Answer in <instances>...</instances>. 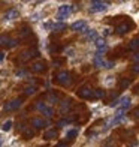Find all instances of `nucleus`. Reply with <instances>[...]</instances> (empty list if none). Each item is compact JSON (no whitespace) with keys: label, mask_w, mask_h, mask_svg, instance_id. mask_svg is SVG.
<instances>
[{"label":"nucleus","mask_w":139,"mask_h":147,"mask_svg":"<svg viewBox=\"0 0 139 147\" xmlns=\"http://www.w3.org/2000/svg\"><path fill=\"white\" fill-rule=\"evenodd\" d=\"M54 81L57 84H60L63 86V87H66V86H69L70 84V74L67 71H60V72H57L55 75H54Z\"/></svg>","instance_id":"nucleus-1"},{"label":"nucleus","mask_w":139,"mask_h":147,"mask_svg":"<svg viewBox=\"0 0 139 147\" xmlns=\"http://www.w3.org/2000/svg\"><path fill=\"white\" fill-rule=\"evenodd\" d=\"M70 30L72 32H76V33H87L88 32V26L85 21L79 20V21H75L70 24Z\"/></svg>","instance_id":"nucleus-2"},{"label":"nucleus","mask_w":139,"mask_h":147,"mask_svg":"<svg viewBox=\"0 0 139 147\" xmlns=\"http://www.w3.org/2000/svg\"><path fill=\"white\" fill-rule=\"evenodd\" d=\"M132 29H133V23L132 21H124V23L118 24L115 27V33L120 35V36H123V35H126V33H129Z\"/></svg>","instance_id":"nucleus-3"},{"label":"nucleus","mask_w":139,"mask_h":147,"mask_svg":"<svg viewBox=\"0 0 139 147\" xmlns=\"http://www.w3.org/2000/svg\"><path fill=\"white\" fill-rule=\"evenodd\" d=\"M108 2H99V0H93L90 3V12H103L108 8Z\"/></svg>","instance_id":"nucleus-4"},{"label":"nucleus","mask_w":139,"mask_h":147,"mask_svg":"<svg viewBox=\"0 0 139 147\" xmlns=\"http://www.w3.org/2000/svg\"><path fill=\"white\" fill-rule=\"evenodd\" d=\"M70 12H72V8L69 5H61L60 8H58V12H57V20L61 23L64 18H67L70 15Z\"/></svg>","instance_id":"nucleus-5"},{"label":"nucleus","mask_w":139,"mask_h":147,"mask_svg":"<svg viewBox=\"0 0 139 147\" xmlns=\"http://www.w3.org/2000/svg\"><path fill=\"white\" fill-rule=\"evenodd\" d=\"M76 95L81 99H91V98H94V90H91L88 86H82V87L76 92Z\"/></svg>","instance_id":"nucleus-6"},{"label":"nucleus","mask_w":139,"mask_h":147,"mask_svg":"<svg viewBox=\"0 0 139 147\" xmlns=\"http://www.w3.org/2000/svg\"><path fill=\"white\" fill-rule=\"evenodd\" d=\"M21 105H23V99L17 98V99H12V101L6 102L5 107H3V110H5V111H15V110H18Z\"/></svg>","instance_id":"nucleus-7"},{"label":"nucleus","mask_w":139,"mask_h":147,"mask_svg":"<svg viewBox=\"0 0 139 147\" xmlns=\"http://www.w3.org/2000/svg\"><path fill=\"white\" fill-rule=\"evenodd\" d=\"M36 108H37L39 111H41L45 117H48V119H49V117H52V114H54L52 108H51V107H48L45 102H37V104H36Z\"/></svg>","instance_id":"nucleus-8"},{"label":"nucleus","mask_w":139,"mask_h":147,"mask_svg":"<svg viewBox=\"0 0 139 147\" xmlns=\"http://www.w3.org/2000/svg\"><path fill=\"white\" fill-rule=\"evenodd\" d=\"M37 56H39V51H37L36 48H30V50H27V51L23 53L21 57H19V60H21V62H29L30 59L37 57Z\"/></svg>","instance_id":"nucleus-9"},{"label":"nucleus","mask_w":139,"mask_h":147,"mask_svg":"<svg viewBox=\"0 0 139 147\" xmlns=\"http://www.w3.org/2000/svg\"><path fill=\"white\" fill-rule=\"evenodd\" d=\"M30 125H31V128H35V129H42V128H45V126L48 125V122L43 120L42 117H33Z\"/></svg>","instance_id":"nucleus-10"},{"label":"nucleus","mask_w":139,"mask_h":147,"mask_svg":"<svg viewBox=\"0 0 139 147\" xmlns=\"http://www.w3.org/2000/svg\"><path fill=\"white\" fill-rule=\"evenodd\" d=\"M2 45L5 47V48L11 50V48H14V47L18 45V41L17 39H6V36H2Z\"/></svg>","instance_id":"nucleus-11"},{"label":"nucleus","mask_w":139,"mask_h":147,"mask_svg":"<svg viewBox=\"0 0 139 147\" xmlns=\"http://www.w3.org/2000/svg\"><path fill=\"white\" fill-rule=\"evenodd\" d=\"M31 71L36 72V74H41V72H45L46 71V63L45 62H36L31 65Z\"/></svg>","instance_id":"nucleus-12"},{"label":"nucleus","mask_w":139,"mask_h":147,"mask_svg":"<svg viewBox=\"0 0 139 147\" xmlns=\"http://www.w3.org/2000/svg\"><path fill=\"white\" fill-rule=\"evenodd\" d=\"M93 63H94L96 68H106V62L102 59V54H99V53H96L94 59H93Z\"/></svg>","instance_id":"nucleus-13"},{"label":"nucleus","mask_w":139,"mask_h":147,"mask_svg":"<svg viewBox=\"0 0 139 147\" xmlns=\"http://www.w3.org/2000/svg\"><path fill=\"white\" fill-rule=\"evenodd\" d=\"M19 18V12L17 9H9L8 12H5L3 14V20L6 21V20H17Z\"/></svg>","instance_id":"nucleus-14"},{"label":"nucleus","mask_w":139,"mask_h":147,"mask_svg":"<svg viewBox=\"0 0 139 147\" xmlns=\"http://www.w3.org/2000/svg\"><path fill=\"white\" fill-rule=\"evenodd\" d=\"M96 47H97V53H99V54L105 53V51H106V48H108L106 41H105L103 38H99V39H97V41H96Z\"/></svg>","instance_id":"nucleus-15"},{"label":"nucleus","mask_w":139,"mask_h":147,"mask_svg":"<svg viewBox=\"0 0 139 147\" xmlns=\"http://www.w3.org/2000/svg\"><path fill=\"white\" fill-rule=\"evenodd\" d=\"M72 108V101L70 99H66V101L60 102V111L63 113V114H66V113H69Z\"/></svg>","instance_id":"nucleus-16"},{"label":"nucleus","mask_w":139,"mask_h":147,"mask_svg":"<svg viewBox=\"0 0 139 147\" xmlns=\"http://www.w3.org/2000/svg\"><path fill=\"white\" fill-rule=\"evenodd\" d=\"M54 138H57V131L55 129H48V131L43 134V140H46V141L54 140Z\"/></svg>","instance_id":"nucleus-17"},{"label":"nucleus","mask_w":139,"mask_h":147,"mask_svg":"<svg viewBox=\"0 0 139 147\" xmlns=\"http://www.w3.org/2000/svg\"><path fill=\"white\" fill-rule=\"evenodd\" d=\"M129 50L135 51V53H139V36L130 41V44H129Z\"/></svg>","instance_id":"nucleus-18"},{"label":"nucleus","mask_w":139,"mask_h":147,"mask_svg":"<svg viewBox=\"0 0 139 147\" xmlns=\"http://www.w3.org/2000/svg\"><path fill=\"white\" fill-rule=\"evenodd\" d=\"M126 117L124 116H115L114 119H111L109 120V123H108V128H111V126H117V125H120L123 120H124Z\"/></svg>","instance_id":"nucleus-19"},{"label":"nucleus","mask_w":139,"mask_h":147,"mask_svg":"<svg viewBox=\"0 0 139 147\" xmlns=\"http://www.w3.org/2000/svg\"><path fill=\"white\" fill-rule=\"evenodd\" d=\"M120 105H121V110H127L130 108V98L129 96H124L120 99Z\"/></svg>","instance_id":"nucleus-20"},{"label":"nucleus","mask_w":139,"mask_h":147,"mask_svg":"<svg viewBox=\"0 0 139 147\" xmlns=\"http://www.w3.org/2000/svg\"><path fill=\"white\" fill-rule=\"evenodd\" d=\"M23 137H24L25 140H30V138L35 137V131L31 129V126H30V128H25V131L23 132Z\"/></svg>","instance_id":"nucleus-21"},{"label":"nucleus","mask_w":139,"mask_h":147,"mask_svg":"<svg viewBox=\"0 0 139 147\" xmlns=\"http://www.w3.org/2000/svg\"><path fill=\"white\" fill-rule=\"evenodd\" d=\"M87 39H88V41H94V42H96L97 39H99V38H97V32L93 30V29L88 30V32H87Z\"/></svg>","instance_id":"nucleus-22"},{"label":"nucleus","mask_w":139,"mask_h":147,"mask_svg":"<svg viewBox=\"0 0 139 147\" xmlns=\"http://www.w3.org/2000/svg\"><path fill=\"white\" fill-rule=\"evenodd\" d=\"M129 86H130V80L129 78H121L120 80V89L121 90H126Z\"/></svg>","instance_id":"nucleus-23"},{"label":"nucleus","mask_w":139,"mask_h":147,"mask_svg":"<svg viewBox=\"0 0 139 147\" xmlns=\"http://www.w3.org/2000/svg\"><path fill=\"white\" fill-rule=\"evenodd\" d=\"M36 90H37L36 86H27V87H25V90H24V93H25L27 96H30V95H35Z\"/></svg>","instance_id":"nucleus-24"},{"label":"nucleus","mask_w":139,"mask_h":147,"mask_svg":"<svg viewBox=\"0 0 139 147\" xmlns=\"http://www.w3.org/2000/svg\"><path fill=\"white\" fill-rule=\"evenodd\" d=\"M72 122H74V117H69V119H63V120H60V122H57V126H58V128H63V126L69 125V123H72Z\"/></svg>","instance_id":"nucleus-25"},{"label":"nucleus","mask_w":139,"mask_h":147,"mask_svg":"<svg viewBox=\"0 0 139 147\" xmlns=\"http://www.w3.org/2000/svg\"><path fill=\"white\" fill-rule=\"evenodd\" d=\"M78 135V131L76 129H69L67 132H66V138H69V140H75Z\"/></svg>","instance_id":"nucleus-26"},{"label":"nucleus","mask_w":139,"mask_h":147,"mask_svg":"<svg viewBox=\"0 0 139 147\" xmlns=\"http://www.w3.org/2000/svg\"><path fill=\"white\" fill-rule=\"evenodd\" d=\"M105 90L103 89H96L94 90V99H102V98H105Z\"/></svg>","instance_id":"nucleus-27"},{"label":"nucleus","mask_w":139,"mask_h":147,"mask_svg":"<svg viewBox=\"0 0 139 147\" xmlns=\"http://www.w3.org/2000/svg\"><path fill=\"white\" fill-rule=\"evenodd\" d=\"M48 101H49L51 104H55V102H58V95H55L54 92H51L49 95H48Z\"/></svg>","instance_id":"nucleus-28"},{"label":"nucleus","mask_w":139,"mask_h":147,"mask_svg":"<svg viewBox=\"0 0 139 147\" xmlns=\"http://www.w3.org/2000/svg\"><path fill=\"white\" fill-rule=\"evenodd\" d=\"M66 27H67V26H66L64 23H55V24H54V27H52V29H54L55 32H61V30H64Z\"/></svg>","instance_id":"nucleus-29"},{"label":"nucleus","mask_w":139,"mask_h":147,"mask_svg":"<svg viewBox=\"0 0 139 147\" xmlns=\"http://www.w3.org/2000/svg\"><path fill=\"white\" fill-rule=\"evenodd\" d=\"M11 128H12V122H11V120H6V122L3 123V126H2V131L8 132V131H11Z\"/></svg>","instance_id":"nucleus-30"},{"label":"nucleus","mask_w":139,"mask_h":147,"mask_svg":"<svg viewBox=\"0 0 139 147\" xmlns=\"http://www.w3.org/2000/svg\"><path fill=\"white\" fill-rule=\"evenodd\" d=\"M29 35H30V29H27V27L21 29V32H19V38H25V36H29Z\"/></svg>","instance_id":"nucleus-31"},{"label":"nucleus","mask_w":139,"mask_h":147,"mask_svg":"<svg viewBox=\"0 0 139 147\" xmlns=\"http://www.w3.org/2000/svg\"><path fill=\"white\" fill-rule=\"evenodd\" d=\"M15 75L23 78V77H25V75H27V71H25V69H18V71L15 72Z\"/></svg>","instance_id":"nucleus-32"},{"label":"nucleus","mask_w":139,"mask_h":147,"mask_svg":"<svg viewBox=\"0 0 139 147\" xmlns=\"http://www.w3.org/2000/svg\"><path fill=\"white\" fill-rule=\"evenodd\" d=\"M132 60L135 62V65L139 63V53H135V54H132Z\"/></svg>","instance_id":"nucleus-33"},{"label":"nucleus","mask_w":139,"mask_h":147,"mask_svg":"<svg viewBox=\"0 0 139 147\" xmlns=\"http://www.w3.org/2000/svg\"><path fill=\"white\" fill-rule=\"evenodd\" d=\"M132 116H133V119L139 120V108H135L133 111H132Z\"/></svg>","instance_id":"nucleus-34"},{"label":"nucleus","mask_w":139,"mask_h":147,"mask_svg":"<svg viewBox=\"0 0 139 147\" xmlns=\"http://www.w3.org/2000/svg\"><path fill=\"white\" fill-rule=\"evenodd\" d=\"M114 68V62H106V68L105 69H112Z\"/></svg>","instance_id":"nucleus-35"},{"label":"nucleus","mask_w":139,"mask_h":147,"mask_svg":"<svg viewBox=\"0 0 139 147\" xmlns=\"http://www.w3.org/2000/svg\"><path fill=\"white\" fill-rule=\"evenodd\" d=\"M132 71H133V74H139V63L133 65V69H132Z\"/></svg>","instance_id":"nucleus-36"},{"label":"nucleus","mask_w":139,"mask_h":147,"mask_svg":"<svg viewBox=\"0 0 139 147\" xmlns=\"http://www.w3.org/2000/svg\"><path fill=\"white\" fill-rule=\"evenodd\" d=\"M55 147H69V146L66 144V143H58V144H57Z\"/></svg>","instance_id":"nucleus-37"},{"label":"nucleus","mask_w":139,"mask_h":147,"mask_svg":"<svg viewBox=\"0 0 139 147\" xmlns=\"http://www.w3.org/2000/svg\"><path fill=\"white\" fill-rule=\"evenodd\" d=\"M3 60H5V51L0 53V62H3Z\"/></svg>","instance_id":"nucleus-38"},{"label":"nucleus","mask_w":139,"mask_h":147,"mask_svg":"<svg viewBox=\"0 0 139 147\" xmlns=\"http://www.w3.org/2000/svg\"><path fill=\"white\" fill-rule=\"evenodd\" d=\"M136 93H139V86H136V90H135Z\"/></svg>","instance_id":"nucleus-39"}]
</instances>
